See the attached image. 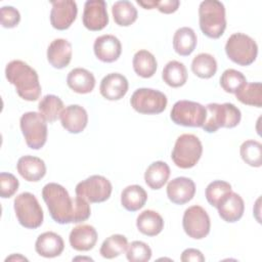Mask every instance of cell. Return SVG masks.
I'll list each match as a JSON object with an SVG mask.
<instances>
[{
  "label": "cell",
  "instance_id": "cell-1",
  "mask_svg": "<svg viewBox=\"0 0 262 262\" xmlns=\"http://www.w3.org/2000/svg\"><path fill=\"white\" fill-rule=\"evenodd\" d=\"M5 77L15 87L19 97L35 101L41 95V85L37 72L27 62L14 59L6 64Z\"/></svg>",
  "mask_w": 262,
  "mask_h": 262
},
{
  "label": "cell",
  "instance_id": "cell-2",
  "mask_svg": "<svg viewBox=\"0 0 262 262\" xmlns=\"http://www.w3.org/2000/svg\"><path fill=\"white\" fill-rule=\"evenodd\" d=\"M42 198L45 202L51 218L59 224L73 223L75 200L68 190L55 182L47 183L42 189Z\"/></svg>",
  "mask_w": 262,
  "mask_h": 262
},
{
  "label": "cell",
  "instance_id": "cell-3",
  "mask_svg": "<svg viewBox=\"0 0 262 262\" xmlns=\"http://www.w3.org/2000/svg\"><path fill=\"white\" fill-rule=\"evenodd\" d=\"M199 20L202 32L209 38H220L226 29L225 7L217 0H205L199 6Z\"/></svg>",
  "mask_w": 262,
  "mask_h": 262
},
{
  "label": "cell",
  "instance_id": "cell-4",
  "mask_svg": "<svg viewBox=\"0 0 262 262\" xmlns=\"http://www.w3.org/2000/svg\"><path fill=\"white\" fill-rule=\"evenodd\" d=\"M206 120L202 128L208 133H214L219 128H233L242 119L241 111L232 103H209L206 106Z\"/></svg>",
  "mask_w": 262,
  "mask_h": 262
},
{
  "label": "cell",
  "instance_id": "cell-5",
  "mask_svg": "<svg viewBox=\"0 0 262 262\" xmlns=\"http://www.w3.org/2000/svg\"><path fill=\"white\" fill-rule=\"evenodd\" d=\"M203 154L201 140L193 134H181L177 137L171 159L181 169H189L196 165Z\"/></svg>",
  "mask_w": 262,
  "mask_h": 262
},
{
  "label": "cell",
  "instance_id": "cell-6",
  "mask_svg": "<svg viewBox=\"0 0 262 262\" xmlns=\"http://www.w3.org/2000/svg\"><path fill=\"white\" fill-rule=\"evenodd\" d=\"M13 208L21 226L35 229L43 223V210L33 193L26 191L16 195L13 201Z\"/></svg>",
  "mask_w": 262,
  "mask_h": 262
},
{
  "label": "cell",
  "instance_id": "cell-7",
  "mask_svg": "<svg viewBox=\"0 0 262 262\" xmlns=\"http://www.w3.org/2000/svg\"><path fill=\"white\" fill-rule=\"evenodd\" d=\"M225 52L238 66H250L258 54V46L253 38L243 33L232 34L226 41Z\"/></svg>",
  "mask_w": 262,
  "mask_h": 262
},
{
  "label": "cell",
  "instance_id": "cell-8",
  "mask_svg": "<svg viewBox=\"0 0 262 262\" xmlns=\"http://www.w3.org/2000/svg\"><path fill=\"white\" fill-rule=\"evenodd\" d=\"M21 133L27 145L32 149H40L47 140V123L40 113H25L19 120Z\"/></svg>",
  "mask_w": 262,
  "mask_h": 262
},
{
  "label": "cell",
  "instance_id": "cell-9",
  "mask_svg": "<svg viewBox=\"0 0 262 262\" xmlns=\"http://www.w3.org/2000/svg\"><path fill=\"white\" fill-rule=\"evenodd\" d=\"M167 102V96L163 92L151 88H138L130 98L131 106L144 115L161 114L165 111Z\"/></svg>",
  "mask_w": 262,
  "mask_h": 262
},
{
  "label": "cell",
  "instance_id": "cell-10",
  "mask_svg": "<svg viewBox=\"0 0 262 262\" xmlns=\"http://www.w3.org/2000/svg\"><path fill=\"white\" fill-rule=\"evenodd\" d=\"M206 107L191 100H178L172 106L171 120L184 127H202L206 120Z\"/></svg>",
  "mask_w": 262,
  "mask_h": 262
},
{
  "label": "cell",
  "instance_id": "cell-11",
  "mask_svg": "<svg viewBox=\"0 0 262 262\" xmlns=\"http://www.w3.org/2000/svg\"><path fill=\"white\" fill-rule=\"evenodd\" d=\"M113 186L107 178L101 175H92L76 185L77 195L89 203H102L112 194Z\"/></svg>",
  "mask_w": 262,
  "mask_h": 262
},
{
  "label": "cell",
  "instance_id": "cell-12",
  "mask_svg": "<svg viewBox=\"0 0 262 262\" xmlns=\"http://www.w3.org/2000/svg\"><path fill=\"white\" fill-rule=\"evenodd\" d=\"M182 226L185 233L194 239L206 237L211 228V221L206 210L198 205L191 206L184 211Z\"/></svg>",
  "mask_w": 262,
  "mask_h": 262
},
{
  "label": "cell",
  "instance_id": "cell-13",
  "mask_svg": "<svg viewBox=\"0 0 262 262\" xmlns=\"http://www.w3.org/2000/svg\"><path fill=\"white\" fill-rule=\"evenodd\" d=\"M50 23L51 26L59 31L67 30L75 21L78 13L77 3L73 0L51 1Z\"/></svg>",
  "mask_w": 262,
  "mask_h": 262
},
{
  "label": "cell",
  "instance_id": "cell-14",
  "mask_svg": "<svg viewBox=\"0 0 262 262\" xmlns=\"http://www.w3.org/2000/svg\"><path fill=\"white\" fill-rule=\"evenodd\" d=\"M83 25L90 31H100L108 24L106 3L103 0H88L84 4Z\"/></svg>",
  "mask_w": 262,
  "mask_h": 262
},
{
  "label": "cell",
  "instance_id": "cell-15",
  "mask_svg": "<svg viewBox=\"0 0 262 262\" xmlns=\"http://www.w3.org/2000/svg\"><path fill=\"white\" fill-rule=\"evenodd\" d=\"M128 88L129 83L124 75L111 73L102 78L99 92L107 100H119L126 95Z\"/></svg>",
  "mask_w": 262,
  "mask_h": 262
},
{
  "label": "cell",
  "instance_id": "cell-16",
  "mask_svg": "<svg viewBox=\"0 0 262 262\" xmlns=\"http://www.w3.org/2000/svg\"><path fill=\"white\" fill-rule=\"evenodd\" d=\"M195 193L194 182L187 177H176L167 185V196L176 205H184L192 200Z\"/></svg>",
  "mask_w": 262,
  "mask_h": 262
},
{
  "label": "cell",
  "instance_id": "cell-17",
  "mask_svg": "<svg viewBox=\"0 0 262 262\" xmlns=\"http://www.w3.org/2000/svg\"><path fill=\"white\" fill-rule=\"evenodd\" d=\"M95 56L103 62L116 61L122 53L120 40L114 35H101L97 37L93 44Z\"/></svg>",
  "mask_w": 262,
  "mask_h": 262
},
{
  "label": "cell",
  "instance_id": "cell-18",
  "mask_svg": "<svg viewBox=\"0 0 262 262\" xmlns=\"http://www.w3.org/2000/svg\"><path fill=\"white\" fill-rule=\"evenodd\" d=\"M61 126L70 133L78 134L82 132L88 123V115L86 110L79 104H71L66 106L60 114Z\"/></svg>",
  "mask_w": 262,
  "mask_h": 262
},
{
  "label": "cell",
  "instance_id": "cell-19",
  "mask_svg": "<svg viewBox=\"0 0 262 262\" xmlns=\"http://www.w3.org/2000/svg\"><path fill=\"white\" fill-rule=\"evenodd\" d=\"M69 242L71 247L76 251H89L94 248L97 242L96 229L89 224L78 225L71 230Z\"/></svg>",
  "mask_w": 262,
  "mask_h": 262
},
{
  "label": "cell",
  "instance_id": "cell-20",
  "mask_svg": "<svg viewBox=\"0 0 262 262\" xmlns=\"http://www.w3.org/2000/svg\"><path fill=\"white\" fill-rule=\"evenodd\" d=\"M219 216L226 222L233 223L239 220L245 211V203L242 196L230 191L216 207Z\"/></svg>",
  "mask_w": 262,
  "mask_h": 262
},
{
  "label": "cell",
  "instance_id": "cell-21",
  "mask_svg": "<svg viewBox=\"0 0 262 262\" xmlns=\"http://www.w3.org/2000/svg\"><path fill=\"white\" fill-rule=\"evenodd\" d=\"M72 45L62 38L54 39L47 48V60L55 69H63L72 59Z\"/></svg>",
  "mask_w": 262,
  "mask_h": 262
},
{
  "label": "cell",
  "instance_id": "cell-22",
  "mask_svg": "<svg viewBox=\"0 0 262 262\" xmlns=\"http://www.w3.org/2000/svg\"><path fill=\"white\" fill-rule=\"evenodd\" d=\"M16 170L25 180L37 182L45 176L46 165L44 161L38 157L24 156L18 159Z\"/></svg>",
  "mask_w": 262,
  "mask_h": 262
},
{
  "label": "cell",
  "instance_id": "cell-23",
  "mask_svg": "<svg viewBox=\"0 0 262 262\" xmlns=\"http://www.w3.org/2000/svg\"><path fill=\"white\" fill-rule=\"evenodd\" d=\"M64 249L62 237L53 232L46 231L41 233L35 243L36 252L45 258H54L59 256Z\"/></svg>",
  "mask_w": 262,
  "mask_h": 262
},
{
  "label": "cell",
  "instance_id": "cell-24",
  "mask_svg": "<svg viewBox=\"0 0 262 262\" xmlns=\"http://www.w3.org/2000/svg\"><path fill=\"white\" fill-rule=\"evenodd\" d=\"M68 86L76 93H90L95 86V78L91 72L83 68L72 70L67 77Z\"/></svg>",
  "mask_w": 262,
  "mask_h": 262
},
{
  "label": "cell",
  "instance_id": "cell-25",
  "mask_svg": "<svg viewBox=\"0 0 262 262\" xmlns=\"http://www.w3.org/2000/svg\"><path fill=\"white\" fill-rule=\"evenodd\" d=\"M138 230L147 236L158 235L164 228V220L162 216L152 210L142 211L136 219Z\"/></svg>",
  "mask_w": 262,
  "mask_h": 262
},
{
  "label": "cell",
  "instance_id": "cell-26",
  "mask_svg": "<svg viewBox=\"0 0 262 262\" xmlns=\"http://www.w3.org/2000/svg\"><path fill=\"white\" fill-rule=\"evenodd\" d=\"M198 43L194 31L188 27L179 28L173 37V48L181 56H187L193 52Z\"/></svg>",
  "mask_w": 262,
  "mask_h": 262
},
{
  "label": "cell",
  "instance_id": "cell-27",
  "mask_svg": "<svg viewBox=\"0 0 262 262\" xmlns=\"http://www.w3.org/2000/svg\"><path fill=\"white\" fill-rule=\"evenodd\" d=\"M169 176L170 167L168 164L162 161H157L147 167L144 173V180L147 186L151 189H160L166 184Z\"/></svg>",
  "mask_w": 262,
  "mask_h": 262
},
{
  "label": "cell",
  "instance_id": "cell-28",
  "mask_svg": "<svg viewBox=\"0 0 262 262\" xmlns=\"http://www.w3.org/2000/svg\"><path fill=\"white\" fill-rule=\"evenodd\" d=\"M147 201V193L143 187L137 184L125 187L121 193L122 206L130 212H135L141 209Z\"/></svg>",
  "mask_w": 262,
  "mask_h": 262
},
{
  "label": "cell",
  "instance_id": "cell-29",
  "mask_svg": "<svg viewBox=\"0 0 262 262\" xmlns=\"http://www.w3.org/2000/svg\"><path fill=\"white\" fill-rule=\"evenodd\" d=\"M134 72L142 78H150L157 71V59L154 54L145 49L138 50L132 60Z\"/></svg>",
  "mask_w": 262,
  "mask_h": 262
},
{
  "label": "cell",
  "instance_id": "cell-30",
  "mask_svg": "<svg viewBox=\"0 0 262 262\" xmlns=\"http://www.w3.org/2000/svg\"><path fill=\"white\" fill-rule=\"evenodd\" d=\"M164 82L170 87L177 88L183 86L187 81V71L185 66L177 60H171L166 63L162 72Z\"/></svg>",
  "mask_w": 262,
  "mask_h": 262
},
{
  "label": "cell",
  "instance_id": "cell-31",
  "mask_svg": "<svg viewBox=\"0 0 262 262\" xmlns=\"http://www.w3.org/2000/svg\"><path fill=\"white\" fill-rule=\"evenodd\" d=\"M112 14L115 23L121 27L131 26L138 16L135 6L127 0L115 2L112 6Z\"/></svg>",
  "mask_w": 262,
  "mask_h": 262
},
{
  "label": "cell",
  "instance_id": "cell-32",
  "mask_svg": "<svg viewBox=\"0 0 262 262\" xmlns=\"http://www.w3.org/2000/svg\"><path fill=\"white\" fill-rule=\"evenodd\" d=\"M191 71L199 78L209 79L217 72V61L209 53H200L191 61Z\"/></svg>",
  "mask_w": 262,
  "mask_h": 262
},
{
  "label": "cell",
  "instance_id": "cell-33",
  "mask_svg": "<svg viewBox=\"0 0 262 262\" xmlns=\"http://www.w3.org/2000/svg\"><path fill=\"white\" fill-rule=\"evenodd\" d=\"M38 110L46 122L53 123L60 117L63 111V102L58 96L47 94L40 100Z\"/></svg>",
  "mask_w": 262,
  "mask_h": 262
},
{
  "label": "cell",
  "instance_id": "cell-34",
  "mask_svg": "<svg viewBox=\"0 0 262 262\" xmlns=\"http://www.w3.org/2000/svg\"><path fill=\"white\" fill-rule=\"evenodd\" d=\"M127 247L128 241L126 236L123 234H113L103 241L99 253L105 259H113L126 252Z\"/></svg>",
  "mask_w": 262,
  "mask_h": 262
},
{
  "label": "cell",
  "instance_id": "cell-35",
  "mask_svg": "<svg viewBox=\"0 0 262 262\" xmlns=\"http://www.w3.org/2000/svg\"><path fill=\"white\" fill-rule=\"evenodd\" d=\"M235 97L244 104L261 107L262 105V85L260 82L247 83L236 93Z\"/></svg>",
  "mask_w": 262,
  "mask_h": 262
},
{
  "label": "cell",
  "instance_id": "cell-36",
  "mask_svg": "<svg viewBox=\"0 0 262 262\" xmlns=\"http://www.w3.org/2000/svg\"><path fill=\"white\" fill-rule=\"evenodd\" d=\"M239 154L243 161L252 167H260L262 164V144L253 139L246 140L242 143Z\"/></svg>",
  "mask_w": 262,
  "mask_h": 262
},
{
  "label": "cell",
  "instance_id": "cell-37",
  "mask_svg": "<svg viewBox=\"0 0 262 262\" xmlns=\"http://www.w3.org/2000/svg\"><path fill=\"white\" fill-rule=\"evenodd\" d=\"M247 84V79L243 73L234 69L225 70L220 77V86L227 93L235 94Z\"/></svg>",
  "mask_w": 262,
  "mask_h": 262
},
{
  "label": "cell",
  "instance_id": "cell-38",
  "mask_svg": "<svg viewBox=\"0 0 262 262\" xmlns=\"http://www.w3.org/2000/svg\"><path fill=\"white\" fill-rule=\"evenodd\" d=\"M231 185L223 180H215L208 184L205 194L208 203L213 206L217 207L218 204L230 192Z\"/></svg>",
  "mask_w": 262,
  "mask_h": 262
},
{
  "label": "cell",
  "instance_id": "cell-39",
  "mask_svg": "<svg viewBox=\"0 0 262 262\" xmlns=\"http://www.w3.org/2000/svg\"><path fill=\"white\" fill-rule=\"evenodd\" d=\"M126 257L130 262H146L151 258V249L141 241H134L127 247Z\"/></svg>",
  "mask_w": 262,
  "mask_h": 262
},
{
  "label": "cell",
  "instance_id": "cell-40",
  "mask_svg": "<svg viewBox=\"0 0 262 262\" xmlns=\"http://www.w3.org/2000/svg\"><path fill=\"white\" fill-rule=\"evenodd\" d=\"M18 185H19V182L13 174L1 172V174H0V195H1V198H3V199L11 198L18 189Z\"/></svg>",
  "mask_w": 262,
  "mask_h": 262
},
{
  "label": "cell",
  "instance_id": "cell-41",
  "mask_svg": "<svg viewBox=\"0 0 262 262\" xmlns=\"http://www.w3.org/2000/svg\"><path fill=\"white\" fill-rule=\"evenodd\" d=\"M0 19L2 27L11 29L18 25L20 14L19 11L13 6H3L0 9Z\"/></svg>",
  "mask_w": 262,
  "mask_h": 262
},
{
  "label": "cell",
  "instance_id": "cell-42",
  "mask_svg": "<svg viewBox=\"0 0 262 262\" xmlns=\"http://www.w3.org/2000/svg\"><path fill=\"white\" fill-rule=\"evenodd\" d=\"M180 2L178 0H163V1H156L155 7L159 9V11L169 14L175 12L179 7Z\"/></svg>",
  "mask_w": 262,
  "mask_h": 262
},
{
  "label": "cell",
  "instance_id": "cell-43",
  "mask_svg": "<svg viewBox=\"0 0 262 262\" xmlns=\"http://www.w3.org/2000/svg\"><path fill=\"white\" fill-rule=\"evenodd\" d=\"M180 259L183 262H190V261H192V262H203V261H205V257L202 254V252L200 250L192 249V248L184 250L181 254Z\"/></svg>",
  "mask_w": 262,
  "mask_h": 262
},
{
  "label": "cell",
  "instance_id": "cell-44",
  "mask_svg": "<svg viewBox=\"0 0 262 262\" xmlns=\"http://www.w3.org/2000/svg\"><path fill=\"white\" fill-rule=\"evenodd\" d=\"M28 261V259L26 258V257H24V256H21L20 254H12L11 256H9V257H7L6 259H5V261L7 262V261Z\"/></svg>",
  "mask_w": 262,
  "mask_h": 262
},
{
  "label": "cell",
  "instance_id": "cell-45",
  "mask_svg": "<svg viewBox=\"0 0 262 262\" xmlns=\"http://www.w3.org/2000/svg\"><path fill=\"white\" fill-rule=\"evenodd\" d=\"M77 260H88V261H92L91 258H84V257H76L73 259V261H77Z\"/></svg>",
  "mask_w": 262,
  "mask_h": 262
}]
</instances>
